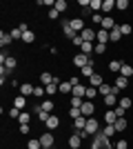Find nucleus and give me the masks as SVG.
<instances>
[{
	"label": "nucleus",
	"mask_w": 133,
	"mask_h": 149,
	"mask_svg": "<svg viewBox=\"0 0 133 149\" xmlns=\"http://www.w3.org/2000/svg\"><path fill=\"white\" fill-rule=\"evenodd\" d=\"M13 107H16V109H20V111H25L27 98H25V96H16V98H13Z\"/></svg>",
	"instance_id": "nucleus-18"
},
{
	"label": "nucleus",
	"mask_w": 133,
	"mask_h": 149,
	"mask_svg": "<svg viewBox=\"0 0 133 149\" xmlns=\"http://www.w3.org/2000/svg\"><path fill=\"white\" fill-rule=\"evenodd\" d=\"M11 42H13L11 33H9V31H2V33H0V45H2V49H5V47H9Z\"/></svg>",
	"instance_id": "nucleus-16"
},
{
	"label": "nucleus",
	"mask_w": 133,
	"mask_h": 149,
	"mask_svg": "<svg viewBox=\"0 0 133 149\" xmlns=\"http://www.w3.org/2000/svg\"><path fill=\"white\" fill-rule=\"evenodd\" d=\"M91 149H115L113 145H111V140H109L102 131H98V134H93V143H91Z\"/></svg>",
	"instance_id": "nucleus-1"
},
{
	"label": "nucleus",
	"mask_w": 133,
	"mask_h": 149,
	"mask_svg": "<svg viewBox=\"0 0 133 149\" xmlns=\"http://www.w3.org/2000/svg\"><path fill=\"white\" fill-rule=\"evenodd\" d=\"M9 33H11V38H13V40H22V29H20V27H16V29H11V31H9Z\"/></svg>",
	"instance_id": "nucleus-40"
},
{
	"label": "nucleus",
	"mask_w": 133,
	"mask_h": 149,
	"mask_svg": "<svg viewBox=\"0 0 133 149\" xmlns=\"http://www.w3.org/2000/svg\"><path fill=\"white\" fill-rule=\"evenodd\" d=\"M120 76H124V78H129V80H131V78H133V67H131V65H122Z\"/></svg>",
	"instance_id": "nucleus-28"
},
{
	"label": "nucleus",
	"mask_w": 133,
	"mask_h": 149,
	"mask_svg": "<svg viewBox=\"0 0 133 149\" xmlns=\"http://www.w3.org/2000/svg\"><path fill=\"white\" fill-rule=\"evenodd\" d=\"M102 20H104L102 13H93V25H102Z\"/></svg>",
	"instance_id": "nucleus-51"
},
{
	"label": "nucleus",
	"mask_w": 133,
	"mask_h": 149,
	"mask_svg": "<svg viewBox=\"0 0 133 149\" xmlns=\"http://www.w3.org/2000/svg\"><path fill=\"white\" fill-rule=\"evenodd\" d=\"M95 51V47H93V42H84L82 47H80V54H84V56H91Z\"/></svg>",
	"instance_id": "nucleus-24"
},
{
	"label": "nucleus",
	"mask_w": 133,
	"mask_h": 149,
	"mask_svg": "<svg viewBox=\"0 0 133 149\" xmlns=\"http://www.w3.org/2000/svg\"><path fill=\"white\" fill-rule=\"evenodd\" d=\"M120 31H122V36H129V33L133 31V27L129 25V22H124V25H120Z\"/></svg>",
	"instance_id": "nucleus-45"
},
{
	"label": "nucleus",
	"mask_w": 133,
	"mask_h": 149,
	"mask_svg": "<svg viewBox=\"0 0 133 149\" xmlns=\"http://www.w3.org/2000/svg\"><path fill=\"white\" fill-rule=\"evenodd\" d=\"M33 85H29V82H22V87H20V91H22V96H33Z\"/></svg>",
	"instance_id": "nucleus-32"
},
{
	"label": "nucleus",
	"mask_w": 133,
	"mask_h": 149,
	"mask_svg": "<svg viewBox=\"0 0 133 149\" xmlns=\"http://www.w3.org/2000/svg\"><path fill=\"white\" fill-rule=\"evenodd\" d=\"M100 131H102V134H104V136H107V138H111V136H113V134H118L113 125H107V127H104V129H100Z\"/></svg>",
	"instance_id": "nucleus-39"
},
{
	"label": "nucleus",
	"mask_w": 133,
	"mask_h": 149,
	"mask_svg": "<svg viewBox=\"0 0 133 149\" xmlns=\"http://www.w3.org/2000/svg\"><path fill=\"white\" fill-rule=\"evenodd\" d=\"M53 9H58V11L62 13V11L69 9V5H67V0H56V7H53Z\"/></svg>",
	"instance_id": "nucleus-37"
},
{
	"label": "nucleus",
	"mask_w": 133,
	"mask_h": 149,
	"mask_svg": "<svg viewBox=\"0 0 133 149\" xmlns=\"http://www.w3.org/2000/svg\"><path fill=\"white\" fill-rule=\"evenodd\" d=\"M115 9V0H102V11L100 13H107V16H111V11Z\"/></svg>",
	"instance_id": "nucleus-11"
},
{
	"label": "nucleus",
	"mask_w": 133,
	"mask_h": 149,
	"mask_svg": "<svg viewBox=\"0 0 133 149\" xmlns=\"http://www.w3.org/2000/svg\"><path fill=\"white\" fill-rule=\"evenodd\" d=\"M22 42H25V45H31V42H36V33H33L31 29L27 31V33H22Z\"/></svg>",
	"instance_id": "nucleus-31"
},
{
	"label": "nucleus",
	"mask_w": 133,
	"mask_h": 149,
	"mask_svg": "<svg viewBox=\"0 0 133 149\" xmlns=\"http://www.w3.org/2000/svg\"><path fill=\"white\" fill-rule=\"evenodd\" d=\"M60 25H62V33H64V36H67V38H69V40H73V38L78 36L76 31H73V29H71V27H69V20H62Z\"/></svg>",
	"instance_id": "nucleus-8"
},
{
	"label": "nucleus",
	"mask_w": 133,
	"mask_h": 149,
	"mask_svg": "<svg viewBox=\"0 0 133 149\" xmlns=\"http://www.w3.org/2000/svg\"><path fill=\"white\" fill-rule=\"evenodd\" d=\"M115 20L111 18V16H104V20H102V25H100V29H104V31H113L115 29Z\"/></svg>",
	"instance_id": "nucleus-7"
},
{
	"label": "nucleus",
	"mask_w": 133,
	"mask_h": 149,
	"mask_svg": "<svg viewBox=\"0 0 133 149\" xmlns=\"http://www.w3.org/2000/svg\"><path fill=\"white\" fill-rule=\"evenodd\" d=\"M113 111L118 113V118H124V116H127V109H122V107H115Z\"/></svg>",
	"instance_id": "nucleus-53"
},
{
	"label": "nucleus",
	"mask_w": 133,
	"mask_h": 149,
	"mask_svg": "<svg viewBox=\"0 0 133 149\" xmlns=\"http://www.w3.org/2000/svg\"><path fill=\"white\" fill-rule=\"evenodd\" d=\"M58 16H60V11H58V9H49V18H51V20H56Z\"/></svg>",
	"instance_id": "nucleus-54"
},
{
	"label": "nucleus",
	"mask_w": 133,
	"mask_h": 149,
	"mask_svg": "<svg viewBox=\"0 0 133 149\" xmlns=\"http://www.w3.org/2000/svg\"><path fill=\"white\" fill-rule=\"evenodd\" d=\"M40 107H42L47 113H51V111H53V100H42V102H40Z\"/></svg>",
	"instance_id": "nucleus-38"
},
{
	"label": "nucleus",
	"mask_w": 133,
	"mask_h": 149,
	"mask_svg": "<svg viewBox=\"0 0 133 149\" xmlns=\"http://www.w3.org/2000/svg\"><path fill=\"white\" fill-rule=\"evenodd\" d=\"M80 36H82V40H84V42H93V40H95V29L87 27V29H84L82 33H80Z\"/></svg>",
	"instance_id": "nucleus-12"
},
{
	"label": "nucleus",
	"mask_w": 133,
	"mask_h": 149,
	"mask_svg": "<svg viewBox=\"0 0 133 149\" xmlns=\"http://www.w3.org/2000/svg\"><path fill=\"white\" fill-rule=\"evenodd\" d=\"M20 131H22V136H27V134L31 131V127H29V125H20Z\"/></svg>",
	"instance_id": "nucleus-55"
},
{
	"label": "nucleus",
	"mask_w": 133,
	"mask_h": 149,
	"mask_svg": "<svg viewBox=\"0 0 133 149\" xmlns=\"http://www.w3.org/2000/svg\"><path fill=\"white\" fill-rule=\"evenodd\" d=\"M58 89H60V93H69V96H71V91H73V85H71L69 80H64V82H60V85H58Z\"/></svg>",
	"instance_id": "nucleus-20"
},
{
	"label": "nucleus",
	"mask_w": 133,
	"mask_h": 149,
	"mask_svg": "<svg viewBox=\"0 0 133 149\" xmlns=\"http://www.w3.org/2000/svg\"><path fill=\"white\" fill-rule=\"evenodd\" d=\"M53 80H56V78H53L49 71H42V74H40V85H42V87H49Z\"/></svg>",
	"instance_id": "nucleus-14"
},
{
	"label": "nucleus",
	"mask_w": 133,
	"mask_h": 149,
	"mask_svg": "<svg viewBox=\"0 0 133 149\" xmlns=\"http://www.w3.org/2000/svg\"><path fill=\"white\" fill-rule=\"evenodd\" d=\"M89 82H91V87H100V85H104V78H102L100 74H93L89 78Z\"/></svg>",
	"instance_id": "nucleus-22"
},
{
	"label": "nucleus",
	"mask_w": 133,
	"mask_h": 149,
	"mask_svg": "<svg viewBox=\"0 0 133 149\" xmlns=\"http://www.w3.org/2000/svg\"><path fill=\"white\" fill-rule=\"evenodd\" d=\"M120 40H122V31H120V25H118L113 31H109V42H120Z\"/></svg>",
	"instance_id": "nucleus-13"
},
{
	"label": "nucleus",
	"mask_w": 133,
	"mask_h": 149,
	"mask_svg": "<svg viewBox=\"0 0 133 149\" xmlns=\"http://www.w3.org/2000/svg\"><path fill=\"white\" fill-rule=\"evenodd\" d=\"M87 120H89V118H84V116H78V118L73 120V131L84 129V127H87Z\"/></svg>",
	"instance_id": "nucleus-17"
},
{
	"label": "nucleus",
	"mask_w": 133,
	"mask_h": 149,
	"mask_svg": "<svg viewBox=\"0 0 133 149\" xmlns=\"http://www.w3.org/2000/svg\"><path fill=\"white\" fill-rule=\"evenodd\" d=\"M69 116H71V118H73V120H76L78 116H82V111H80V109H76V107H71V111H69Z\"/></svg>",
	"instance_id": "nucleus-49"
},
{
	"label": "nucleus",
	"mask_w": 133,
	"mask_h": 149,
	"mask_svg": "<svg viewBox=\"0 0 133 149\" xmlns=\"http://www.w3.org/2000/svg\"><path fill=\"white\" fill-rule=\"evenodd\" d=\"M95 40H98V42H102V45H107V42H109V31L98 29V31H95Z\"/></svg>",
	"instance_id": "nucleus-19"
},
{
	"label": "nucleus",
	"mask_w": 133,
	"mask_h": 149,
	"mask_svg": "<svg viewBox=\"0 0 133 149\" xmlns=\"http://www.w3.org/2000/svg\"><path fill=\"white\" fill-rule=\"evenodd\" d=\"M53 143H56V138H53L51 131H44L42 136H40V145L42 147H53Z\"/></svg>",
	"instance_id": "nucleus-5"
},
{
	"label": "nucleus",
	"mask_w": 133,
	"mask_h": 149,
	"mask_svg": "<svg viewBox=\"0 0 133 149\" xmlns=\"http://www.w3.org/2000/svg\"><path fill=\"white\" fill-rule=\"evenodd\" d=\"M27 149H42V145H40V138H31V140L27 143Z\"/></svg>",
	"instance_id": "nucleus-36"
},
{
	"label": "nucleus",
	"mask_w": 133,
	"mask_h": 149,
	"mask_svg": "<svg viewBox=\"0 0 133 149\" xmlns=\"http://www.w3.org/2000/svg\"><path fill=\"white\" fill-rule=\"evenodd\" d=\"M115 9H120V11H127V9H129V2H127V0H115Z\"/></svg>",
	"instance_id": "nucleus-43"
},
{
	"label": "nucleus",
	"mask_w": 133,
	"mask_h": 149,
	"mask_svg": "<svg viewBox=\"0 0 133 149\" xmlns=\"http://www.w3.org/2000/svg\"><path fill=\"white\" fill-rule=\"evenodd\" d=\"M71 42L76 45V47H82V45H84V40H82V36H80V33H78V36L73 38V40H71Z\"/></svg>",
	"instance_id": "nucleus-50"
},
{
	"label": "nucleus",
	"mask_w": 133,
	"mask_h": 149,
	"mask_svg": "<svg viewBox=\"0 0 133 149\" xmlns=\"http://www.w3.org/2000/svg\"><path fill=\"white\" fill-rule=\"evenodd\" d=\"M76 136H80V138H82V140H84V138H87L89 134H87V131H84V129H80V131H76Z\"/></svg>",
	"instance_id": "nucleus-57"
},
{
	"label": "nucleus",
	"mask_w": 133,
	"mask_h": 149,
	"mask_svg": "<svg viewBox=\"0 0 133 149\" xmlns=\"http://www.w3.org/2000/svg\"><path fill=\"white\" fill-rule=\"evenodd\" d=\"M42 149H51V147H42Z\"/></svg>",
	"instance_id": "nucleus-58"
},
{
	"label": "nucleus",
	"mask_w": 133,
	"mask_h": 149,
	"mask_svg": "<svg viewBox=\"0 0 133 149\" xmlns=\"http://www.w3.org/2000/svg\"><path fill=\"white\" fill-rule=\"evenodd\" d=\"M44 125H47V129H49V131H53V129H58V127H60V118H58L56 113H51L49 120H47Z\"/></svg>",
	"instance_id": "nucleus-10"
},
{
	"label": "nucleus",
	"mask_w": 133,
	"mask_h": 149,
	"mask_svg": "<svg viewBox=\"0 0 133 149\" xmlns=\"http://www.w3.org/2000/svg\"><path fill=\"white\" fill-rule=\"evenodd\" d=\"M44 89H47V96H53L56 91H60V89H58V82H51L49 87H44Z\"/></svg>",
	"instance_id": "nucleus-44"
},
{
	"label": "nucleus",
	"mask_w": 133,
	"mask_h": 149,
	"mask_svg": "<svg viewBox=\"0 0 133 149\" xmlns=\"http://www.w3.org/2000/svg\"><path fill=\"white\" fill-rule=\"evenodd\" d=\"M122 65H124V62H120V60H111V62H109V69H111L113 74H120Z\"/></svg>",
	"instance_id": "nucleus-34"
},
{
	"label": "nucleus",
	"mask_w": 133,
	"mask_h": 149,
	"mask_svg": "<svg viewBox=\"0 0 133 149\" xmlns=\"http://www.w3.org/2000/svg\"><path fill=\"white\" fill-rule=\"evenodd\" d=\"M33 113L38 116V120H40V123H47V120H49V116H51V113H47V111H44V109H42L40 105H36V107H33Z\"/></svg>",
	"instance_id": "nucleus-9"
},
{
	"label": "nucleus",
	"mask_w": 133,
	"mask_h": 149,
	"mask_svg": "<svg viewBox=\"0 0 133 149\" xmlns=\"http://www.w3.org/2000/svg\"><path fill=\"white\" fill-rule=\"evenodd\" d=\"M113 127H115V131H124V129L129 127V123H127V118H118Z\"/></svg>",
	"instance_id": "nucleus-33"
},
{
	"label": "nucleus",
	"mask_w": 133,
	"mask_h": 149,
	"mask_svg": "<svg viewBox=\"0 0 133 149\" xmlns=\"http://www.w3.org/2000/svg\"><path fill=\"white\" fill-rule=\"evenodd\" d=\"M104 120H107V125H115V120H118V113H115L113 109H109V111L104 113Z\"/></svg>",
	"instance_id": "nucleus-29"
},
{
	"label": "nucleus",
	"mask_w": 133,
	"mask_h": 149,
	"mask_svg": "<svg viewBox=\"0 0 133 149\" xmlns=\"http://www.w3.org/2000/svg\"><path fill=\"white\" fill-rule=\"evenodd\" d=\"M20 109H16V107H11V109H9V118H20Z\"/></svg>",
	"instance_id": "nucleus-48"
},
{
	"label": "nucleus",
	"mask_w": 133,
	"mask_h": 149,
	"mask_svg": "<svg viewBox=\"0 0 133 149\" xmlns=\"http://www.w3.org/2000/svg\"><path fill=\"white\" fill-rule=\"evenodd\" d=\"M33 96H36V98H42V96H47V89H44L42 85H38V87L33 89Z\"/></svg>",
	"instance_id": "nucleus-41"
},
{
	"label": "nucleus",
	"mask_w": 133,
	"mask_h": 149,
	"mask_svg": "<svg viewBox=\"0 0 133 149\" xmlns=\"http://www.w3.org/2000/svg\"><path fill=\"white\" fill-rule=\"evenodd\" d=\"M91 62H93V58H91V56H84V54H76V58H73V65H76L78 69L87 67V65H91Z\"/></svg>",
	"instance_id": "nucleus-3"
},
{
	"label": "nucleus",
	"mask_w": 133,
	"mask_h": 149,
	"mask_svg": "<svg viewBox=\"0 0 133 149\" xmlns=\"http://www.w3.org/2000/svg\"><path fill=\"white\" fill-rule=\"evenodd\" d=\"M82 105H84V98H80V96H71V107H76V109H80Z\"/></svg>",
	"instance_id": "nucleus-35"
},
{
	"label": "nucleus",
	"mask_w": 133,
	"mask_h": 149,
	"mask_svg": "<svg viewBox=\"0 0 133 149\" xmlns=\"http://www.w3.org/2000/svg\"><path fill=\"white\" fill-rule=\"evenodd\" d=\"M131 105H133V100L129 98V96H122V98H120V102H118V107H122V109H127V111L131 109Z\"/></svg>",
	"instance_id": "nucleus-27"
},
{
	"label": "nucleus",
	"mask_w": 133,
	"mask_h": 149,
	"mask_svg": "<svg viewBox=\"0 0 133 149\" xmlns=\"http://www.w3.org/2000/svg\"><path fill=\"white\" fill-rule=\"evenodd\" d=\"M80 111H82L84 118H93V113H95V102H93V100H84V105L80 107Z\"/></svg>",
	"instance_id": "nucleus-2"
},
{
	"label": "nucleus",
	"mask_w": 133,
	"mask_h": 149,
	"mask_svg": "<svg viewBox=\"0 0 133 149\" xmlns=\"http://www.w3.org/2000/svg\"><path fill=\"white\" fill-rule=\"evenodd\" d=\"M104 51H107V45H102V42H98V45H95V56H102Z\"/></svg>",
	"instance_id": "nucleus-47"
},
{
	"label": "nucleus",
	"mask_w": 133,
	"mask_h": 149,
	"mask_svg": "<svg viewBox=\"0 0 133 149\" xmlns=\"http://www.w3.org/2000/svg\"><path fill=\"white\" fill-rule=\"evenodd\" d=\"M115 87L120 89V91H122V89H127V87H129V78H124V76H118V78H115Z\"/></svg>",
	"instance_id": "nucleus-23"
},
{
	"label": "nucleus",
	"mask_w": 133,
	"mask_h": 149,
	"mask_svg": "<svg viewBox=\"0 0 133 149\" xmlns=\"http://www.w3.org/2000/svg\"><path fill=\"white\" fill-rule=\"evenodd\" d=\"M18 120H20V125H29V120H31V113H25V111H22Z\"/></svg>",
	"instance_id": "nucleus-46"
},
{
	"label": "nucleus",
	"mask_w": 133,
	"mask_h": 149,
	"mask_svg": "<svg viewBox=\"0 0 133 149\" xmlns=\"http://www.w3.org/2000/svg\"><path fill=\"white\" fill-rule=\"evenodd\" d=\"M98 91H100V96H109V93H111V85H107V82H104V85H100V87H98Z\"/></svg>",
	"instance_id": "nucleus-42"
},
{
	"label": "nucleus",
	"mask_w": 133,
	"mask_h": 149,
	"mask_svg": "<svg viewBox=\"0 0 133 149\" xmlns=\"http://www.w3.org/2000/svg\"><path fill=\"white\" fill-rule=\"evenodd\" d=\"M98 87H87V93H84V100H95V96H98Z\"/></svg>",
	"instance_id": "nucleus-30"
},
{
	"label": "nucleus",
	"mask_w": 133,
	"mask_h": 149,
	"mask_svg": "<svg viewBox=\"0 0 133 149\" xmlns=\"http://www.w3.org/2000/svg\"><path fill=\"white\" fill-rule=\"evenodd\" d=\"M93 74H95V71H93V62H91V65H87V67H82V69H80V76H82V78H91Z\"/></svg>",
	"instance_id": "nucleus-25"
},
{
	"label": "nucleus",
	"mask_w": 133,
	"mask_h": 149,
	"mask_svg": "<svg viewBox=\"0 0 133 149\" xmlns=\"http://www.w3.org/2000/svg\"><path fill=\"white\" fill-rule=\"evenodd\" d=\"M129 147V140H118L115 143V149H127Z\"/></svg>",
	"instance_id": "nucleus-52"
},
{
	"label": "nucleus",
	"mask_w": 133,
	"mask_h": 149,
	"mask_svg": "<svg viewBox=\"0 0 133 149\" xmlns=\"http://www.w3.org/2000/svg\"><path fill=\"white\" fill-rule=\"evenodd\" d=\"M131 100H133V93H131Z\"/></svg>",
	"instance_id": "nucleus-59"
},
{
	"label": "nucleus",
	"mask_w": 133,
	"mask_h": 149,
	"mask_svg": "<svg viewBox=\"0 0 133 149\" xmlns=\"http://www.w3.org/2000/svg\"><path fill=\"white\" fill-rule=\"evenodd\" d=\"M84 131H87L89 136L98 134V131H100V127H98V120H95V118H89V120H87V127H84Z\"/></svg>",
	"instance_id": "nucleus-6"
},
{
	"label": "nucleus",
	"mask_w": 133,
	"mask_h": 149,
	"mask_svg": "<svg viewBox=\"0 0 133 149\" xmlns=\"http://www.w3.org/2000/svg\"><path fill=\"white\" fill-rule=\"evenodd\" d=\"M80 145H82V138L73 134V136L69 138V149H80Z\"/></svg>",
	"instance_id": "nucleus-21"
},
{
	"label": "nucleus",
	"mask_w": 133,
	"mask_h": 149,
	"mask_svg": "<svg viewBox=\"0 0 133 149\" xmlns=\"http://www.w3.org/2000/svg\"><path fill=\"white\" fill-rule=\"evenodd\" d=\"M69 27L76 31V33H82V31L87 29V25H84L82 18H71V20H69Z\"/></svg>",
	"instance_id": "nucleus-4"
},
{
	"label": "nucleus",
	"mask_w": 133,
	"mask_h": 149,
	"mask_svg": "<svg viewBox=\"0 0 133 149\" xmlns=\"http://www.w3.org/2000/svg\"><path fill=\"white\" fill-rule=\"evenodd\" d=\"M118 102H120V98H118V96H111V93H109V96H104V105H107L109 109H115V107H118Z\"/></svg>",
	"instance_id": "nucleus-15"
},
{
	"label": "nucleus",
	"mask_w": 133,
	"mask_h": 149,
	"mask_svg": "<svg viewBox=\"0 0 133 149\" xmlns=\"http://www.w3.org/2000/svg\"><path fill=\"white\" fill-rule=\"evenodd\" d=\"M84 93H87V87H84L82 82H80V85H76V87H73L71 96H80V98H84Z\"/></svg>",
	"instance_id": "nucleus-26"
},
{
	"label": "nucleus",
	"mask_w": 133,
	"mask_h": 149,
	"mask_svg": "<svg viewBox=\"0 0 133 149\" xmlns=\"http://www.w3.org/2000/svg\"><path fill=\"white\" fill-rule=\"evenodd\" d=\"M69 82L76 87V85H80V78H78V76H73V78H69Z\"/></svg>",
	"instance_id": "nucleus-56"
}]
</instances>
